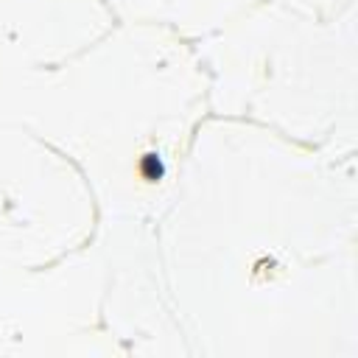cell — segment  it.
<instances>
[{
    "mask_svg": "<svg viewBox=\"0 0 358 358\" xmlns=\"http://www.w3.org/2000/svg\"><path fill=\"white\" fill-rule=\"evenodd\" d=\"M143 165H146L148 176H154V179H157V176H160V174H162V165H160V160H157V157H154V154H148V157H146V160H143Z\"/></svg>",
    "mask_w": 358,
    "mask_h": 358,
    "instance_id": "cell-1",
    "label": "cell"
}]
</instances>
